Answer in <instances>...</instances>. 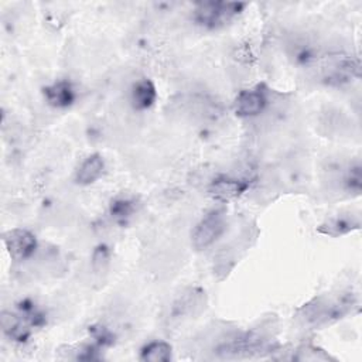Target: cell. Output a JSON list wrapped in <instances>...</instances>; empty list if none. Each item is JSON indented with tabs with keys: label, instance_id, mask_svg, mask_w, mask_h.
I'll return each instance as SVG.
<instances>
[{
	"label": "cell",
	"instance_id": "1",
	"mask_svg": "<svg viewBox=\"0 0 362 362\" xmlns=\"http://www.w3.org/2000/svg\"><path fill=\"white\" fill-rule=\"evenodd\" d=\"M246 3L240 1H204L198 3L194 8V20L198 25L214 30L223 27L235 17H238Z\"/></svg>",
	"mask_w": 362,
	"mask_h": 362
},
{
	"label": "cell",
	"instance_id": "2",
	"mask_svg": "<svg viewBox=\"0 0 362 362\" xmlns=\"http://www.w3.org/2000/svg\"><path fill=\"white\" fill-rule=\"evenodd\" d=\"M226 230V218L221 209L205 214L191 232V242L197 250L212 246Z\"/></svg>",
	"mask_w": 362,
	"mask_h": 362
},
{
	"label": "cell",
	"instance_id": "3",
	"mask_svg": "<svg viewBox=\"0 0 362 362\" xmlns=\"http://www.w3.org/2000/svg\"><path fill=\"white\" fill-rule=\"evenodd\" d=\"M349 307L351 301H346L345 297L335 301L317 298L314 303H310L303 308V314L300 317L307 325L321 327L341 318V315H344Z\"/></svg>",
	"mask_w": 362,
	"mask_h": 362
},
{
	"label": "cell",
	"instance_id": "4",
	"mask_svg": "<svg viewBox=\"0 0 362 362\" xmlns=\"http://www.w3.org/2000/svg\"><path fill=\"white\" fill-rule=\"evenodd\" d=\"M270 344L255 334H246L239 338L226 341L218 346V354L222 358H249L262 352H269Z\"/></svg>",
	"mask_w": 362,
	"mask_h": 362
},
{
	"label": "cell",
	"instance_id": "5",
	"mask_svg": "<svg viewBox=\"0 0 362 362\" xmlns=\"http://www.w3.org/2000/svg\"><path fill=\"white\" fill-rule=\"evenodd\" d=\"M3 243L8 256L16 260H27L37 250V238L35 235L24 228H14L7 230L3 235Z\"/></svg>",
	"mask_w": 362,
	"mask_h": 362
},
{
	"label": "cell",
	"instance_id": "6",
	"mask_svg": "<svg viewBox=\"0 0 362 362\" xmlns=\"http://www.w3.org/2000/svg\"><path fill=\"white\" fill-rule=\"evenodd\" d=\"M267 92L263 85L240 90L233 102V112L239 117H255L267 106Z\"/></svg>",
	"mask_w": 362,
	"mask_h": 362
},
{
	"label": "cell",
	"instance_id": "7",
	"mask_svg": "<svg viewBox=\"0 0 362 362\" xmlns=\"http://www.w3.org/2000/svg\"><path fill=\"white\" fill-rule=\"evenodd\" d=\"M250 188V180L230 175H219L214 178L208 187V194L219 202L235 201Z\"/></svg>",
	"mask_w": 362,
	"mask_h": 362
},
{
	"label": "cell",
	"instance_id": "8",
	"mask_svg": "<svg viewBox=\"0 0 362 362\" xmlns=\"http://www.w3.org/2000/svg\"><path fill=\"white\" fill-rule=\"evenodd\" d=\"M45 102L55 109H68L76 100V89L68 79H58L42 88Z\"/></svg>",
	"mask_w": 362,
	"mask_h": 362
},
{
	"label": "cell",
	"instance_id": "9",
	"mask_svg": "<svg viewBox=\"0 0 362 362\" xmlns=\"http://www.w3.org/2000/svg\"><path fill=\"white\" fill-rule=\"evenodd\" d=\"M3 334L14 342H25L31 335V327L24 320V317L18 311H7L1 313L0 318Z\"/></svg>",
	"mask_w": 362,
	"mask_h": 362
},
{
	"label": "cell",
	"instance_id": "10",
	"mask_svg": "<svg viewBox=\"0 0 362 362\" xmlns=\"http://www.w3.org/2000/svg\"><path fill=\"white\" fill-rule=\"evenodd\" d=\"M103 171H105L103 157L98 153H93V154H89L88 157H85L82 160V163L78 165L74 180L78 185L86 187V185L96 182L102 177Z\"/></svg>",
	"mask_w": 362,
	"mask_h": 362
},
{
	"label": "cell",
	"instance_id": "11",
	"mask_svg": "<svg viewBox=\"0 0 362 362\" xmlns=\"http://www.w3.org/2000/svg\"><path fill=\"white\" fill-rule=\"evenodd\" d=\"M129 99L133 109L147 110L154 105L157 99V89L150 79H139L132 85Z\"/></svg>",
	"mask_w": 362,
	"mask_h": 362
},
{
	"label": "cell",
	"instance_id": "12",
	"mask_svg": "<svg viewBox=\"0 0 362 362\" xmlns=\"http://www.w3.org/2000/svg\"><path fill=\"white\" fill-rule=\"evenodd\" d=\"M359 228V221L349 218V216H334L329 218L328 221H325L322 225H320V228L317 229L320 233L324 235H329V236H341L345 235L354 229Z\"/></svg>",
	"mask_w": 362,
	"mask_h": 362
},
{
	"label": "cell",
	"instance_id": "13",
	"mask_svg": "<svg viewBox=\"0 0 362 362\" xmlns=\"http://www.w3.org/2000/svg\"><path fill=\"white\" fill-rule=\"evenodd\" d=\"M173 358V346L165 341H151L140 349V359L144 362H168Z\"/></svg>",
	"mask_w": 362,
	"mask_h": 362
},
{
	"label": "cell",
	"instance_id": "14",
	"mask_svg": "<svg viewBox=\"0 0 362 362\" xmlns=\"http://www.w3.org/2000/svg\"><path fill=\"white\" fill-rule=\"evenodd\" d=\"M17 311L24 317V320L30 324L31 328H40L47 322L44 311L38 308L37 304L30 298L21 300L17 304Z\"/></svg>",
	"mask_w": 362,
	"mask_h": 362
},
{
	"label": "cell",
	"instance_id": "15",
	"mask_svg": "<svg viewBox=\"0 0 362 362\" xmlns=\"http://www.w3.org/2000/svg\"><path fill=\"white\" fill-rule=\"evenodd\" d=\"M136 211V205L134 201L130 198H124V197H119L112 199L110 205H109V212L110 216L117 222V223H126L132 215Z\"/></svg>",
	"mask_w": 362,
	"mask_h": 362
},
{
	"label": "cell",
	"instance_id": "16",
	"mask_svg": "<svg viewBox=\"0 0 362 362\" xmlns=\"http://www.w3.org/2000/svg\"><path fill=\"white\" fill-rule=\"evenodd\" d=\"M291 359H294V361H329L332 358L325 351H322L317 346L303 345L296 351V354H293Z\"/></svg>",
	"mask_w": 362,
	"mask_h": 362
},
{
	"label": "cell",
	"instance_id": "17",
	"mask_svg": "<svg viewBox=\"0 0 362 362\" xmlns=\"http://www.w3.org/2000/svg\"><path fill=\"white\" fill-rule=\"evenodd\" d=\"M89 334L95 341L96 346H109L113 344V334L103 325H92L89 327Z\"/></svg>",
	"mask_w": 362,
	"mask_h": 362
},
{
	"label": "cell",
	"instance_id": "18",
	"mask_svg": "<svg viewBox=\"0 0 362 362\" xmlns=\"http://www.w3.org/2000/svg\"><path fill=\"white\" fill-rule=\"evenodd\" d=\"M110 260V252L106 245H99L92 253V269L95 272H102Z\"/></svg>",
	"mask_w": 362,
	"mask_h": 362
},
{
	"label": "cell",
	"instance_id": "19",
	"mask_svg": "<svg viewBox=\"0 0 362 362\" xmlns=\"http://www.w3.org/2000/svg\"><path fill=\"white\" fill-rule=\"evenodd\" d=\"M345 185L349 191L359 194V191H361V167L359 165H354L349 170V173L345 178Z\"/></svg>",
	"mask_w": 362,
	"mask_h": 362
}]
</instances>
